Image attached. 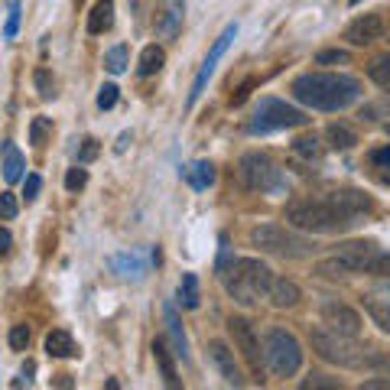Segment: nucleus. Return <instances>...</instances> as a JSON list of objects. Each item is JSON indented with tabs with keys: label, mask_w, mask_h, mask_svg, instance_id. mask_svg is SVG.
<instances>
[{
	"label": "nucleus",
	"mask_w": 390,
	"mask_h": 390,
	"mask_svg": "<svg viewBox=\"0 0 390 390\" xmlns=\"http://www.w3.org/2000/svg\"><path fill=\"white\" fill-rule=\"evenodd\" d=\"M371 212V199L358 189L332 192L329 199H303L286 208V222L313 234H338L358 224V218Z\"/></svg>",
	"instance_id": "f257e3e1"
},
{
	"label": "nucleus",
	"mask_w": 390,
	"mask_h": 390,
	"mask_svg": "<svg viewBox=\"0 0 390 390\" xmlns=\"http://www.w3.org/2000/svg\"><path fill=\"white\" fill-rule=\"evenodd\" d=\"M293 98L313 111H345L361 98V82L342 72H306L293 78Z\"/></svg>",
	"instance_id": "f03ea898"
},
{
	"label": "nucleus",
	"mask_w": 390,
	"mask_h": 390,
	"mask_svg": "<svg viewBox=\"0 0 390 390\" xmlns=\"http://www.w3.org/2000/svg\"><path fill=\"white\" fill-rule=\"evenodd\" d=\"M218 276H222L228 296H234L241 306H254L264 293L270 290L273 270L257 257H234L231 264H218Z\"/></svg>",
	"instance_id": "7ed1b4c3"
},
{
	"label": "nucleus",
	"mask_w": 390,
	"mask_h": 390,
	"mask_svg": "<svg viewBox=\"0 0 390 390\" xmlns=\"http://www.w3.org/2000/svg\"><path fill=\"white\" fill-rule=\"evenodd\" d=\"M309 342H313V352L322 361H332L338 367H352V371H364V367H390L387 358L374 352H364L352 335H342L335 329H313L309 332Z\"/></svg>",
	"instance_id": "20e7f679"
},
{
	"label": "nucleus",
	"mask_w": 390,
	"mask_h": 390,
	"mask_svg": "<svg viewBox=\"0 0 390 390\" xmlns=\"http://www.w3.org/2000/svg\"><path fill=\"white\" fill-rule=\"evenodd\" d=\"M267 367L276 377H293L303 367V345L296 342V335L286 329H270L267 332V348H264Z\"/></svg>",
	"instance_id": "39448f33"
},
{
	"label": "nucleus",
	"mask_w": 390,
	"mask_h": 390,
	"mask_svg": "<svg viewBox=\"0 0 390 390\" xmlns=\"http://www.w3.org/2000/svg\"><path fill=\"white\" fill-rule=\"evenodd\" d=\"M309 117L299 111V107L286 104L280 98H260L257 111H254V121L247 124L251 134H273V130H286V127H303Z\"/></svg>",
	"instance_id": "423d86ee"
},
{
	"label": "nucleus",
	"mask_w": 390,
	"mask_h": 390,
	"mask_svg": "<svg viewBox=\"0 0 390 390\" xmlns=\"http://www.w3.org/2000/svg\"><path fill=\"white\" fill-rule=\"evenodd\" d=\"M237 173H241V183H244L247 189H254V192H270V195H280V192L286 189L283 173H280V169H276L264 153H244V156H241V166H237Z\"/></svg>",
	"instance_id": "0eeeda50"
},
{
	"label": "nucleus",
	"mask_w": 390,
	"mask_h": 390,
	"mask_svg": "<svg viewBox=\"0 0 390 390\" xmlns=\"http://www.w3.org/2000/svg\"><path fill=\"white\" fill-rule=\"evenodd\" d=\"M251 244L267 254H283V257H303V254H309V247H313L306 237L286 231L283 224H257V228L251 231Z\"/></svg>",
	"instance_id": "6e6552de"
},
{
	"label": "nucleus",
	"mask_w": 390,
	"mask_h": 390,
	"mask_svg": "<svg viewBox=\"0 0 390 390\" xmlns=\"http://www.w3.org/2000/svg\"><path fill=\"white\" fill-rule=\"evenodd\" d=\"M228 332H231V338H234V348L244 354V361L251 364V371L260 381V338H257V332H254L251 319H244V315H231Z\"/></svg>",
	"instance_id": "1a4fd4ad"
},
{
	"label": "nucleus",
	"mask_w": 390,
	"mask_h": 390,
	"mask_svg": "<svg viewBox=\"0 0 390 390\" xmlns=\"http://www.w3.org/2000/svg\"><path fill=\"white\" fill-rule=\"evenodd\" d=\"M237 36V23H228L222 30V36L215 39V46H212V53H208V59L202 62V69H199V75H195V82H192V92H189V101L185 104H195V101L202 98V92H205V85H208V78H212V72H215V65H218V59L224 55V49L231 46V39Z\"/></svg>",
	"instance_id": "9d476101"
},
{
	"label": "nucleus",
	"mask_w": 390,
	"mask_h": 390,
	"mask_svg": "<svg viewBox=\"0 0 390 390\" xmlns=\"http://www.w3.org/2000/svg\"><path fill=\"white\" fill-rule=\"evenodd\" d=\"M377 254H381V247L371 244V241H348V244H342L335 251V257L345 264L348 273H371Z\"/></svg>",
	"instance_id": "9b49d317"
},
{
	"label": "nucleus",
	"mask_w": 390,
	"mask_h": 390,
	"mask_svg": "<svg viewBox=\"0 0 390 390\" xmlns=\"http://www.w3.org/2000/svg\"><path fill=\"white\" fill-rule=\"evenodd\" d=\"M322 319H325L329 329L342 332V335H352V338L361 335V315L354 309H348L345 303H325L322 306Z\"/></svg>",
	"instance_id": "f8f14e48"
},
{
	"label": "nucleus",
	"mask_w": 390,
	"mask_h": 390,
	"mask_svg": "<svg viewBox=\"0 0 390 390\" xmlns=\"http://www.w3.org/2000/svg\"><path fill=\"white\" fill-rule=\"evenodd\" d=\"M384 33V20L377 13H364L358 16V20H352L348 23V30H345V39L352 43V46H371L374 39H381Z\"/></svg>",
	"instance_id": "ddd939ff"
},
{
	"label": "nucleus",
	"mask_w": 390,
	"mask_h": 390,
	"mask_svg": "<svg viewBox=\"0 0 390 390\" xmlns=\"http://www.w3.org/2000/svg\"><path fill=\"white\" fill-rule=\"evenodd\" d=\"M208 358H212L215 367L222 371L224 384H231V387H241V384H244L241 367H237V361H234V352H231L224 342H208Z\"/></svg>",
	"instance_id": "4468645a"
},
{
	"label": "nucleus",
	"mask_w": 390,
	"mask_h": 390,
	"mask_svg": "<svg viewBox=\"0 0 390 390\" xmlns=\"http://www.w3.org/2000/svg\"><path fill=\"white\" fill-rule=\"evenodd\" d=\"M107 264H111V270H114L117 276H124V280H143V273H146V260H143V254H137V251L114 254Z\"/></svg>",
	"instance_id": "2eb2a0df"
},
{
	"label": "nucleus",
	"mask_w": 390,
	"mask_h": 390,
	"mask_svg": "<svg viewBox=\"0 0 390 390\" xmlns=\"http://www.w3.org/2000/svg\"><path fill=\"white\" fill-rule=\"evenodd\" d=\"M267 296L273 299V306L290 309V306H296L299 299H303V293H299V286L293 283V280H286V276H273V280H270Z\"/></svg>",
	"instance_id": "dca6fc26"
},
{
	"label": "nucleus",
	"mask_w": 390,
	"mask_h": 390,
	"mask_svg": "<svg viewBox=\"0 0 390 390\" xmlns=\"http://www.w3.org/2000/svg\"><path fill=\"white\" fill-rule=\"evenodd\" d=\"M173 354H176V352H169V348H166V342H163V338H156V342H153V358H156V367H160L163 381H166L169 387H179V374H176V361H173Z\"/></svg>",
	"instance_id": "f3484780"
},
{
	"label": "nucleus",
	"mask_w": 390,
	"mask_h": 390,
	"mask_svg": "<svg viewBox=\"0 0 390 390\" xmlns=\"http://www.w3.org/2000/svg\"><path fill=\"white\" fill-rule=\"evenodd\" d=\"M179 176H183L192 189H208V185L215 183V166L208 160H199V163H192V166L179 169Z\"/></svg>",
	"instance_id": "a211bd4d"
},
{
	"label": "nucleus",
	"mask_w": 390,
	"mask_h": 390,
	"mask_svg": "<svg viewBox=\"0 0 390 390\" xmlns=\"http://www.w3.org/2000/svg\"><path fill=\"white\" fill-rule=\"evenodd\" d=\"M46 352L53 354V358H75L78 348H75V338L65 329H53L46 335Z\"/></svg>",
	"instance_id": "6ab92c4d"
},
{
	"label": "nucleus",
	"mask_w": 390,
	"mask_h": 390,
	"mask_svg": "<svg viewBox=\"0 0 390 390\" xmlns=\"http://www.w3.org/2000/svg\"><path fill=\"white\" fill-rule=\"evenodd\" d=\"M111 26H114V7H111V0H101V4H94L92 13H88V33L101 36V33H107Z\"/></svg>",
	"instance_id": "aec40b11"
},
{
	"label": "nucleus",
	"mask_w": 390,
	"mask_h": 390,
	"mask_svg": "<svg viewBox=\"0 0 390 390\" xmlns=\"http://www.w3.org/2000/svg\"><path fill=\"white\" fill-rule=\"evenodd\" d=\"M163 313H166V325H169V338H173V348H176V354L179 358H189V342H185V332H183V322H179V315H176V309L169 306H163Z\"/></svg>",
	"instance_id": "412c9836"
},
{
	"label": "nucleus",
	"mask_w": 390,
	"mask_h": 390,
	"mask_svg": "<svg viewBox=\"0 0 390 390\" xmlns=\"http://www.w3.org/2000/svg\"><path fill=\"white\" fill-rule=\"evenodd\" d=\"M325 140H329L332 150H352V146L358 143V134H354L348 124L338 121V124H329V127H325Z\"/></svg>",
	"instance_id": "4be33fe9"
},
{
	"label": "nucleus",
	"mask_w": 390,
	"mask_h": 390,
	"mask_svg": "<svg viewBox=\"0 0 390 390\" xmlns=\"http://www.w3.org/2000/svg\"><path fill=\"white\" fill-rule=\"evenodd\" d=\"M163 62H166V53H163L156 43H150V46L140 53V62H137V75H143V78H150V75H156V72L163 69Z\"/></svg>",
	"instance_id": "5701e85b"
},
{
	"label": "nucleus",
	"mask_w": 390,
	"mask_h": 390,
	"mask_svg": "<svg viewBox=\"0 0 390 390\" xmlns=\"http://www.w3.org/2000/svg\"><path fill=\"white\" fill-rule=\"evenodd\" d=\"M4 153H7V160H4V179H7V183H20V179H23V169H26L23 153H20L13 143L4 146Z\"/></svg>",
	"instance_id": "b1692460"
},
{
	"label": "nucleus",
	"mask_w": 390,
	"mask_h": 390,
	"mask_svg": "<svg viewBox=\"0 0 390 390\" xmlns=\"http://www.w3.org/2000/svg\"><path fill=\"white\" fill-rule=\"evenodd\" d=\"M179 303H183L185 309H199V276L195 273H183V280H179V290H176Z\"/></svg>",
	"instance_id": "393cba45"
},
{
	"label": "nucleus",
	"mask_w": 390,
	"mask_h": 390,
	"mask_svg": "<svg viewBox=\"0 0 390 390\" xmlns=\"http://www.w3.org/2000/svg\"><path fill=\"white\" fill-rule=\"evenodd\" d=\"M179 23H183V0H169L166 13H163V20H160V33L163 36H176Z\"/></svg>",
	"instance_id": "a878e982"
},
{
	"label": "nucleus",
	"mask_w": 390,
	"mask_h": 390,
	"mask_svg": "<svg viewBox=\"0 0 390 390\" xmlns=\"http://www.w3.org/2000/svg\"><path fill=\"white\" fill-rule=\"evenodd\" d=\"M367 75H371L374 85H381V88L390 92V55H381V59L371 62V65H367Z\"/></svg>",
	"instance_id": "bb28decb"
},
{
	"label": "nucleus",
	"mask_w": 390,
	"mask_h": 390,
	"mask_svg": "<svg viewBox=\"0 0 390 390\" xmlns=\"http://www.w3.org/2000/svg\"><path fill=\"white\" fill-rule=\"evenodd\" d=\"M367 313H371L374 325L390 332V299H371V303H367Z\"/></svg>",
	"instance_id": "cd10ccee"
},
{
	"label": "nucleus",
	"mask_w": 390,
	"mask_h": 390,
	"mask_svg": "<svg viewBox=\"0 0 390 390\" xmlns=\"http://www.w3.org/2000/svg\"><path fill=\"white\" fill-rule=\"evenodd\" d=\"M104 69L111 72V75H121L124 69H127V46H114L104 53Z\"/></svg>",
	"instance_id": "c85d7f7f"
},
{
	"label": "nucleus",
	"mask_w": 390,
	"mask_h": 390,
	"mask_svg": "<svg viewBox=\"0 0 390 390\" xmlns=\"http://www.w3.org/2000/svg\"><path fill=\"white\" fill-rule=\"evenodd\" d=\"M49 134H53V117H33V124H30V143L43 146L49 140Z\"/></svg>",
	"instance_id": "c756f323"
},
{
	"label": "nucleus",
	"mask_w": 390,
	"mask_h": 390,
	"mask_svg": "<svg viewBox=\"0 0 390 390\" xmlns=\"http://www.w3.org/2000/svg\"><path fill=\"white\" fill-rule=\"evenodd\" d=\"M33 82H36V92H39V98H43V101L55 98V82H53V75H49V69H36Z\"/></svg>",
	"instance_id": "7c9ffc66"
},
{
	"label": "nucleus",
	"mask_w": 390,
	"mask_h": 390,
	"mask_svg": "<svg viewBox=\"0 0 390 390\" xmlns=\"http://www.w3.org/2000/svg\"><path fill=\"white\" fill-rule=\"evenodd\" d=\"M85 185H88V169H82V163H78V166H72L69 173H65V189L82 192Z\"/></svg>",
	"instance_id": "2f4dec72"
},
{
	"label": "nucleus",
	"mask_w": 390,
	"mask_h": 390,
	"mask_svg": "<svg viewBox=\"0 0 390 390\" xmlns=\"http://www.w3.org/2000/svg\"><path fill=\"white\" fill-rule=\"evenodd\" d=\"M293 150H296L299 156H306V160H315V156H319V140L315 137H299L296 143H293Z\"/></svg>",
	"instance_id": "473e14b6"
},
{
	"label": "nucleus",
	"mask_w": 390,
	"mask_h": 390,
	"mask_svg": "<svg viewBox=\"0 0 390 390\" xmlns=\"http://www.w3.org/2000/svg\"><path fill=\"white\" fill-rule=\"evenodd\" d=\"M98 150H101V146H98V140H94V137H85V140H82V146H78V150H75L78 163H82V166H85V163H92L94 156H98Z\"/></svg>",
	"instance_id": "72a5a7b5"
},
{
	"label": "nucleus",
	"mask_w": 390,
	"mask_h": 390,
	"mask_svg": "<svg viewBox=\"0 0 390 390\" xmlns=\"http://www.w3.org/2000/svg\"><path fill=\"white\" fill-rule=\"evenodd\" d=\"M117 94H121L117 92V85H101L98 88V107L101 111H111V107L117 104Z\"/></svg>",
	"instance_id": "f704fd0d"
},
{
	"label": "nucleus",
	"mask_w": 390,
	"mask_h": 390,
	"mask_svg": "<svg viewBox=\"0 0 390 390\" xmlns=\"http://www.w3.org/2000/svg\"><path fill=\"white\" fill-rule=\"evenodd\" d=\"M26 345H30V329L26 325H13L10 329V348L13 352H26Z\"/></svg>",
	"instance_id": "c9c22d12"
},
{
	"label": "nucleus",
	"mask_w": 390,
	"mask_h": 390,
	"mask_svg": "<svg viewBox=\"0 0 390 390\" xmlns=\"http://www.w3.org/2000/svg\"><path fill=\"white\" fill-rule=\"evenodd\" d=\"M371 163L381 169V176L390 183V146H381V150H374V153H371Z\"/></svg>",
	"instance_id": "e433bc0d"
},
{
	"label": "nucleus",
	"mask_w": 390,
	"mask_h": 390,
	"mask_svg": "<svg viewBox=\"0 0 390 390\" xmlns=\"http://www.w3.org/2000/svg\"><path fill=\"white\" fill-rule=\"evenodd\" d=\"M16 30H20V4L13 0V4H10V13H7V26H4V36L13 39Z\"/></svg>",
	"instance_id": "4c0bfd02"
},
{
	"label": "nucleus",
	"mask_w": 390,
	"mask_h": 390,
	"mask_svg": "<svg viewBox=\"0 0 390 390\" xmlns=\"http://www.w3.org/2000/svg\"><path fill=\"white\" fill-rule=\"evenodd\" d=\"M16 212H20V205H16L13 195H10V192H0V218H16Z\"/></svg>",
	"instance_id": "58836bf2"
},
{
	"label": "nucleus",
	"mask_w": 390,
	"mask_h": 390,
	"mask_svg": "<svg viewBox=\"0 0 390 390\" xmlns=\"http://www.w3.org/2000/svg\"><path fill=\"white\" fill-rule=\"evenodd\" d=\"M345 59H348V53H342V49H322V53L315 55L319 65H332V62H345Z\"/></svg>",
	"instance_id": "ea45409f"
},
{
	"label": "nucleus",
	"mask_w": 390,
	"mask_h": 390,
	"mask_svg": "<svg viewBox=\"0 0 390 390\" xmlns=\"http://www.w3.org/2000/svg\"><path fill=\"white\" fill-rule=\"evenodd\" d=\"M39 189H43V179H39V176H26V183H23V199L33 202V199L39 195Z\"/></svg>",
	"instance_id": "a19ab883"
},
{
	"label": "nucleus",
	"mask_w": 390,
	"mask_h": 390,
	"mask_svg": "<svg viewBox=\"0 0 390 390\" xmlns=\"http://www.w3.org/2000/svg\"><path fill=\"white\" fill-rule=\"evenodd\" d=\"M371 273L374 276H390V254H377V260H374V267H371Z\"/></svg>",
	"instance_id": "79ce46f5"
},
{
	"label": "nucleus",
	"mask_w": 390,
	"mask_h": 390,
	"mask_svg": "<svg viewBox=\"0 0 390 390\" xmlns=\"http://www.w3.org/2000/svg\"><path fill=\"white\" fill-rule=\"evenodd\" d=\"M306 387H342V381H329V377H313V381H306Z\"/></svg>",
	"instance_id": "37998d69"
},
{
	"label": "nucleus",
	"mask_w": 390,
	"mask_h": 390,
	"mask_svg": "<svg viewBox=\"0 0 390 390\" xmlns=\"http://www.w3.org/2000/svg\"><path fill=\"white\" fill-rule=\"evenodd\" d=\"M10 244H13L10 231H7V228H0V254H7V251H10Z\"/></svg>",
	"instance_id": "c03bdc74"
},
{
	"label": "nucleus",
	"mask_w": 390,
	"mask_h": 390,
	"mask_svg": "<svg viewBox=\"0 0 390 390\" xmlns=\"http://www.w3.org/2000/svg\"><path fill=\"white\" fill-rule=\"evenodd\" d=\"M374 387H390V381H364V390H374Z\"/></svg>",
	"instance_id": "a18cd8bd"
},
{
	"label": "nucleus",
	"mask_w": 390,
	"mask_h": 390,
	"mask_svg": "<svg viewBox=\"0 0 390 390\" xmlns=\"http://www.w3.org/2000/svg\"><path fill=\"white\" fill-rule=\"evenodd\" d=\"M127 143H130V134H124L121 143H117V153H124V150H127Z\"/></svg>",
	"instance_id": "49530a36"
},
{
	"label": "nucleus",
	"mask_w": 390,
	"mask_h": 390,
	"mask_svg": "<svg viewBox=\"0 0 390 390\" xmlns=\"http://www.w3.org/2000/svg\"><path fill=\"white\" fill-rule=\"evenodd\" d=\"M387 134H390V124H387Z\"/></svg>",
	"instance_id": "de8ad7c7"
},
{
	"label": "nucleus",
	"mask_w": 390,
	"mask_h": 390,
	"mask_svg": "<svg viewBox=\"0 0 390 390\" xmlns=\"http://www.w3.org/2000/svg\"><path fill=\"white\" fill-rule=\"evenodd\" d=\"M75 4H82V0H75Z\"/></svg>",
	"instance_id": "09e8293b"
},
{
	"label": "nucleus",
	"mask_w": 390,
	"mask_h": 390,
	"mask_svg": "<svg viewBox=\"0 0 390 390\" xmlns=\"http://www.w3.org/2000/svg\"><path fill=\"white\" fill-rule=\"evenodd\" d=\"M387 30H390V26H387Z\"/></svg>",
	"instance_id": "8fccbe9b"
}]
</instances>
